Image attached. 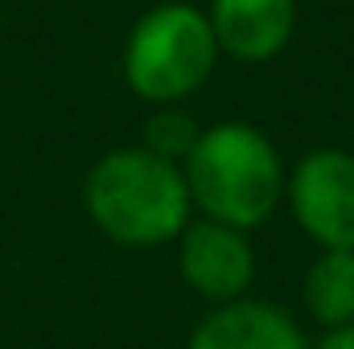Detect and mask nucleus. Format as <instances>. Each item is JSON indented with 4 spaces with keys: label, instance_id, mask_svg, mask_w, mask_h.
I'll return each mask as SVG.
<instances>
[{
    "label": "nucleus",
    "instance_id": "2",
    "mask_svg": "<svg viewBox=\"0 0 354 349\" xmlns=\"http://www.w3.org/2000/svg\"><path fill=\"white\" fill-rule=\"evenodd\" d=\"M91 222L120 247H161L194 218L185 173L145 144L103 152L83 185Z\"/></svg>",
    "mask_w": 354,
    "mask_h": 349
},
{
    "label": "nucleus",
    "instance_id": "1",
    "mask_svg": "<svg viewBox=\"0 0 354 349\" xmlns=\"http://www.w3.org/2000/svg\"><path fill=\"white\" fill-rule=\"evenodd\" d=\"M181 173L198 218L235 226L243 235L276 214L288 181L276 144L239 119L202 128L194 152L181 161Z\"/></svg>",
    "mask_w": 354,
    "mask_h": 349
},
{
    "label": "nucleus",
    "instance_id": "9",
    "mask_svg": "<svg viewBox=\"0 0 354 349\" xmlns=\"http://www.w3.org/2000/svg\"><path fill=\"white\" fill-rule=\"evenodd\" d=\"M198 136H202V128L181 107H157L145 123V148L157 152L161 161H174V165H181L194 152Z\"/></svg>",
    "mask_w": 354,
    "mask_h": 349
},
{
    "label": "nucleus",
    "instance_id": "3",
    "mask_svg": "<svg viewBox=\"0 0 354 349\" xmlns=\"http://www.w3.org/2000/svg\"><path fill=\"white\" fill-rule=\"evenodd\" d=\"M218 62V41L210 21L194 4H157L149 8L124 41V79L132 94L153 107H177L210 79Z\"/></svg>",
    "mask_w": 354,
    "mask_h": 349
},
{
    "label": "nucleus",
    "instance_id": "10",
    "mask_svg": "<svg viewBox=\"0 0 354 349\" xmlns=\"http://www.w3.org/2000/svg\"><path fill=\"white\" fill-rule=\"evenodd\" d=\"M309 349H354V325H338V329H326L317 337V346Z\"/></svg>",
    "mask_w": 354,
    "mask_h": 349
},
{
    "label": "nucleus",
    "instance_id": "6",
    "mask_svg": "<svg viewBox=\"0 0 354 349\" xmlns=\"http://www.w3.org/2000/svg\"><path fill=\"white\" fill-rule=\"evenodd\" d=\"M210 33L218 54L235 62H272L297 29V0H210Z\"/></svg>",
    "mask_w": 354,
    "mask_h": 349
},
{
    "label": "nucleus",
    "instance_id": "8",
    "mask_svg": "<svg viewBox=\"0 0 354 349\" xmlns=\"http://www.w3.org/2000/svg\"><path fill=\"white\" fill-rule=\"evenodd\" d=\"M305 308L322 329L354 325V251H322L305 271Z\"/></svg>",
    "mask_w": 354,
    "mask_h": 349
},
{
    "label": "nucleus",
    "instance_id": "7",
    "mask_svg": "<svg viewBox=\"0 0 354 349\" xmlns=\"http://www.w3.org/2000/svg\"><path fill=\"white\" fill-rule=\"evenodd\" d=\"M185 349H309V341L284 308L243 296L210 308L194 325Z\"/></svg>",
    "mask_w": 354,
    "mask_h": 349
},
{
    "label": "nucleus",
    "instance_id": "5",
    "mask_svg": "<svg viewBox=\"0 0 354 349\" xmlns=\"http://www.w3.org/2000/svg\"><path fill=\"white\" fill-rule=\"evenodd\" d=\"M177 271L181 283L218 304H235L248 296L256 279V247L243 230L210 222V218H189V226L177 235Z\"/></svg>",
    "mask_w": 354,
    "mask_h": 349
},
{
    "label": "nucleus",
    "instance_id": "4",
    "mask_svg": "<svg viewBox=\"0 0 354 349\" xmlns=\"http://www.w3.org/2000/svg\"><path fill=\"white\" fill-rule=\"evenodd\" d=\"M284 201L322 251H354V152H305L284 181Z\"/></svg>",
    "mask_w": 354,
    "mask_h": 349
}]
</instances>
